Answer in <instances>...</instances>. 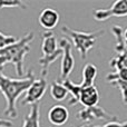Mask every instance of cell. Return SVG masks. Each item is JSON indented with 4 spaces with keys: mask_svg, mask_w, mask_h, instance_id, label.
Returning a JSON list of instances; mask_svg holds the SVG:
<instances>
[{
    "mask_svg": "<svg viewBox=\"0 0 127 127\" xmlns=\"http://www.w3.org/2000/svg\"><path fill=\"white\" fill-rule=\"evenodd\" d=\"M36 80L32 69L27 71L22 78H11L3 74V69H0V93L6 100V109L3 115L10 118H17V100L22 94H26L33 81Z\"/></svg>",
    "mask_w": 127,
    "mask_h": 127,
    "instance_id": "obj_1",
    "label": "cell"
},
{
    "mask_svg": "<svg viewBox=\"0 0 127 127\" xmlns=\"http://www.w3.org/2000/svg\"><path fill=\"white\" fill-rule=\"evenodd\" d=\"M33 38H35V33L32 31H28L15 44L0 49V56L8 58L9 62L15 66L16 74L19 77H22L25 74V57L30 51L29 44L33 40Z\"/></svg>",
    "mask_w": 127,
    "mask_h": 127,
    "instance_id": "obj_2",
    "label": "cell"
},
{
    "mask_svg": "<svg viewBox=\"0 0 127 127\" xmlns=\"http://www.w3.org/2000/svg\"><path fill=\"white\" fill-rule=\"evenodd\" d=\"M41 53L42 56L39 58L40 67H41V78H46L48 76L49 66L55 63L60 56H63V50L58 46V40L53 31L42 32V42H41Z\"/></svg>",
    "mask_w": 127,
    "mask_h": 127,
    "instance_id": "obj_3",
    "label": "cell"
},
{
    "mask_svg": "<svg viewBox=\"0 0 127 127\" xmlns=\"http://www.w3.org/2000/svg\"><path fill=\"white\" fill-rule=\"evenodd\" d=\"M62 31L66 36H68V38L71 39L72 45L78 50V53L80 54V57L83 60H85L87 58L88 51L90 49H93V47L96 44L97 39L100 36H103L104 32H105L104 30H97V31H93V32H85V31L74 30V29L69 28L67 26L62 27Z\"/></svg>",
    "mask_w": 127,
    "mask_h": 127,
    "instance_id": "obj_4",
    "label": "cell"
},
{
    "mask_svg": "<svg viewBox=\"0 0 127 127\" xmlns=\"http://www.w3.org/2000/svg\"><path fill=\"white\" fill-rule=\"evenodd\" d=\"M113 35L116 38V45H115V51L117 53V55L115 56L113 59H110L109 62V67L114 68V69L119 70L122 68L127 67V47L124 41L123 37V30L118 25H115L112 28Z\"/></svg>",
    "mask_w": 127,
    "mask_h": 127,
    "instance_id": "obj_5",
    "label": "cell"
},
{
    "mask_svg": "<svg viewBox=\"0 0 127 127\" xmlns=\"http://www.w3.org/2000/svg\"><path fill=\"white\" fill-rule=\"evenodd\" d=\"M76 119L84 122L87 125L93 123L94 121H105V122H113L118 121L117 116L108 113L100 106H93V107H84L79 112L76 113Z\"/></svg>",
    "mask_w": 127,
    "mask_h": 127,
    "instance_id": "obj_6",
    "label": "cell"
},
{
    "mask_svg": "<svg viewBox=\"0 0 127 127\" xmlns=\"http://www.w3.org/2000/svg\"><path fill=\"white\" fill-rule=\"evenodd\" d=\"M58 46L63 50V59L62 65H60V79L65 80V79L69 78V75L71 74L75 67V59L74 56H72V46L69 40L65 37L59 39Z\"/></svg>",
    "mask_w": 127,
    "mask_h": 127,
    "instance_id": "obj_7",
    "label": "cell"
},
{
    "mask_svg": "<svg viewBox=\"0 0 127 127\" xmlns=\"http://www.w3.org/2000/svg\"><path fill=\"white\" fill-rule=\"evenodd\" d=\"M93 16L97 21H106L110 17H127V0L115 1L109 8L106 9H95Z\"/></svg>",
    "mask_w": 127,
    "mask_h": 127,
    "instance_id": "obj_8",
    "label": "cell"
},
{
    "mask_svg": "<svg viewBox=\"0 0 127 127\" xmlns=\"http://www.w3.org/2000/svg\"><path fill=\"white\" fill-rule=\"evenodd\" d=\"M47 87H48V83H47L46 78L40 77L39 79H36L32 85L29 87V89L26 92L24 99L21 100V105L32 106L35 104H38V101L46 94Z\"/></svg>",
    "mask_w": 127,
    "mask_h": 127,
    "instance_id": "obj_9",
    "label": "cell"
},
{
    "mask_svg": "<svg viewBox=\"0 0 127 127\" xmlns=\"http://www.w3.org/2000/svg\"><path fill=\"white\" fill-rule=\"evenodd\" d=\"M59 12L56 9L50 8V7H46L42 9L41 12L39 13V17H38L39 25L44 29H46V31H51L53 29H55L57 25L59 24Z\"/></svg>",
    "mask_w": 127,
    "mask_h": 127,
    "instance_id": "obj_10",
    "label": "cell"
},
{
    "mask_svg": "<svg viewBox=\"0 0 127 127\" xmlns=\"http://www.w3.org/2000/svg\"><path fill=\"white\" fill-rule=\"evenodd\" d=\"M49 123L53 124L55 127H60L62 125H65L69 119V112L67 107L64 105H54L50 107L47 114Z\"/></svg>",
    "mask_w": 127,
    "mask_h": 127,
    "instance_id": "obj_11",
    "label": "cell"
},
{
    "mask_svg": "<svg viewBox=\"0 0 127 127\" xmlns=\"http://www.w3.org/2000/svg\"><path fill=\"white\" fill-rule=\"evenodd\" d=\"M98 101H99V92H98V88H97L96 85L81 89L79 103H80L84 107L97 106L98 105Z\"/></svg>",
    "mask_w": 127,
    "mask_h": 127,
    "instance_id": "obj_12",
    "label": "cell"
},
{
    "mask_svg": "<svg viewBox=\"0 0 127 127\" xmlns=\"http://www.w3.org/2000/svg\"><path fill=\"white\" fill-rule=\"evenodd\" d=\"M83 79H81L80 86L81 88L90 87L95 85V79L97 77V67L93 64H86L83 67Z\"/></svg>",
    "mask_w": 127,
    "mask_h": 127,
    "instance_id": "obj_13",
    "label": "cell"
},
{
    "mask_svg": "<svg viewBox=\"0 0 127 127\" xmlns=\"http://www.w3.org/2000/svg\"><path fill=\"white\" fill-rule=\"evenodd\" d=\"M63 85L65 86L67 92L71 94V98L68 101V105L74 106L77 103H79V100H80V93H81V89H83L80 84H75L74 81H71L68 78V79L63 80Z\"/></svg>",
    "mask_w": 127,
    "mask_h": 127,
    "instance_id": "obj_14",
    "label": "cell"
},
{
    "mask_svg": "<svg viewBox=\"0 0 127 127\" xmlns=\"http://www.w3.org/2000/svg\"><path fill=\"white\" fill-rule=\"evenodd\" d=\"M39 119H40V108L39 104H35V105L30 106L29 113L25 119L22 121L21 127H40L39 126Z\"/></svg>",
    "mask_w": 127,
    "mask_h": 127,
    "instance_id": "obj_15",
    "label": "cell"
},
{
    "mask_svg": "<svg viewBox=\"0 0 127 127\" xmlns=\"http://www.w3.org/2000/svg\"><path fill=\"white\" fill-rule=\"evenodd\" d=\"M50 95L53 97V99H55L56 101H63L67 97L68 92L65 88V86L63 85V83L55 80L50 85Z\"/></svg>",
    "mask_w": 127,
    "mask_h": 127,
    "instance_id": "obj_16",
    "label": "cell"
},
{
    "mask_svg": "<svg viewBox=\"0 0 127 127\" xmlns=\"http://www.w3.org/2000/svg\"><path fill=\"white\" fill-rule=\"evenodd\" d=\"M4 8H20L26 9L27 4L20 0H0V10Z\"/></svg>",
    "mask_w": 127,
    "mask_h": 127,
    "instance_id": "obj_17",
    "label": "cell"
},
{
    "mask_svg": "<svg viewBox=\"0 0 127 127\" xmlns=\"http://www.w3.org/2000/svg\"><path fill=\"white\" fill-rule=\"evenodd\" d=\"M115 79H119V80L127 81V67L122 68V69L117 70V71L110 72V74H108L107 76H106V80H107L108 83L115 80Z\"/></svg>",
    "mask_w": 127,
    "mask_h": 127,
    "instance_id": "obj_18",
    "label": "cell"
},
{
    "mask_svg": "<svg viewBox=\"0 0 127 127\" xmlns=\"http://www.w3.org/2000/svg\"><path fill=\"white\" fill-rule=\"evenodd\" d=\"M109 84H112L113 86H116L119 88L122 94V100H123L124 105H127V81L119 80V79H115V80L110 81Z\"/></svg>",
    "mask_w": 127,
    "mask_h": 127,
    "instance_id": "obj_19",
    "label": "cell"
},
{
    "mask_svg": "<svg viewBox=\"0 0 127 127\" xmlns=\"http://www.w3.org/2000/svg\"><path fill=\"white\" fill-rule=\"evenodd\" d=\"M17 38L15 36H11V35H4L0 31V49L4 48L7 46H10V45L15 44L17 41Z\"/></svg>",
    "mask_w": 127,
    "mask_h": 127,
    "instance_id": "obj_20",
    "label": "cell"
},
{
    "mask_svg": "<svg viewBox=\"0 0 127 127\" xmlns=\"http://www.w3.org/2000/svg\"><path fill=\"white\" fill-rule=\"evenodd\" d=\"M100 127H127V122H118V121H113V122H108L106 123L104 126Z\"/></svg>",
    "mask_w": 127,
    "mask_h": 127,
    "instance_id": "obj_21",
    "label": "cell"
},
{
    "mask_svg": "<svg viewBox=\"0 0 127 127\" xmlns=\"http://www.w3.org/2000/svg\"><path fill=\"white\" fill-rule=\"evenodd\" d=\"M0 127H13V123L9 119L0 118Z\"/></svg>",
    "mask_w": 127,
    "mask_h": 127,
    "instance_id": "obj_22",
    "label": "cell"
},
{
    "mask_svg": "<svg viewBox=\"0 0 127 127\" xmlns=\"http://www.w3.org/2000/svg\"><path fill=\"white\" fill-rule=\"evenodd\" d=\"M10 62H9L8 58L3 57V56H0V69H3V67L7 65V64H9Z\"/></svg>",
    "mask_w": 127,
    "mask_h": 127,
    "instance_id": "obj_23",
    "label": "cell"
},
{
    "mask_svg": "<svg viewBox=\"0 0 127 127\" xmlns=\"http://www.w3.org/2000/svg\"><path fill=\"white\" fill-rule=\"evenodd\" d=\"M123 37H124V39H125L126 41H127V28L123 31Z\"/></svg>",
    "mask_w": 127,
    "mask_h": 127,
    "instance_id": "obj_24",
    "label": "cell"
},
{
    "mask_svg": "<svg viewBox=\"0 0 127 127\" xmlns=\"http://www.w3.org/2000/svg\"><path fill=\"white\" fill-rule=\"evenodd\" d=\"M77 127H92L90 125H83V126H77Z\"/></svg>",
    "mask_w": 127,
    "mask_h": 127,
    "instance_id": "obj_25",
    "label": "cell"
},
{
    "mask_svg": "<svg viewBox=\"0 0 127 127\" xmlns=\"http://www.w3.org/2000/svg\"><path fill=\"white\" fill-rule=\"evenodd\" d=\"M124 41H125V45H126V47H127V41H126L125 39H124Z\"/></svg>",
    "mask_w": 127,
    "mask_h": 127,
    "instance_id": "obj_26",
    "label": "cell"
},
{
    "mask_svg": "<svg viewBox=\"0 0 127 127\" xmlns=\"http://www.w3.org/2000/svg\"><path fill=\"white\" fill-rule=\"evenodd\" d=\"M95 127H100V126H95Z\"/></svg>",
    "mask_w": 127,
    "mask_h": 127,
    "instance_id": "obj_27",
    "label": "cell"
}]
</instances>
